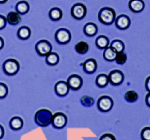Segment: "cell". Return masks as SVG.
I'll return each instance as SVG.
<instances>
[{
    "label": "cell",
    "mask_w": 150,
    "mask_h": 140,
    "mask_svg": "<svg viewBox=\"0 0 150 140\" xmlns=\"http://www.w3.org/2000/svg\"><path fill=\"white\" fill-rule=\"evenodd\" d=\"M53 114L50 110L46 108H42L36 111L34 115V121L38 126L40 127H47L48 125L51 124Z\"/></svg>",
    "instance_id": "1"
},
{
    "label": "cell",
    "mask_w": 150,
    "mask_h": 140,
    "mask_svg": "<svg viewBox=\"0 0 150 140\" xmlns=\"http://www.w3.org/2000/svg\"><path fill=\"white\" fill-rule=\"evenodd\" d=\"M98 19L104 25H111L112 23H114L116 19V13L114 9L110 8V7L101 8L98 13Z\"/></svg>",
    "instance_id": "2"
},
{
    "label": "cell",
    "mask_w": 150,
    "mask_h": 140,
    "mask_svg": "<svg viewBox=\"0 0 150 140\" xmlns=\"http://www.w3.org/2000/svg\"><path fill=\"white\" fill-rule=\"evenodd\" d=\"M2 68H3V71L6 75L13 76L18 73L19 69H20V65H19V62L16 59L9 58L4 61Z\"/></svg>",
    "instance_id": "3"
},
{
    "label": "cell",
    "mask_w": 150,
    "mask_h": 140,
    "mask_svg": "<svg viewBox=\"0 0 150 140\" xmlns=\"http://www.w3.org/2000/svg\"><path fill=\"white\" fill-rule=\"evenodd\" d=\"M113 105H114L113 99L109 96H101L97 100V108L101 112H109L113 108Z\"/></svg>",
    "instance_id": "4"
},
{
    "label": "cell",
    "mask_w": 150,
    "mask_h": 140,
    "mask_svg": "<svg viewBox=\"0 0 150 140\" xmlns=\"http://www.w3.org/2000/svg\"><path fill=\"white\" fill-rule=\"evenodd\" d=\"M35 50L40 56H46L52 51V45L47 40H39L35 45Z\"/></svg>",
    "instance_id": "5"
},
{
    "label": "cell",
    "mask_w": 150,
    "mask_h": 140,
    "mask_svg": "<svg viewBox=\"0 0 150 140\" xmlns=\"http://www.w3.org/2000/svg\"><path fill=\"white\" fill-rule=\"evenodd\" d=\"M55 39L59 44H67L71 40V33L66 28H59L55 32Z\"/></svg>",
    "instance_id": "6"
},
{
    "label": "cell",
    "mask_w": 150,
    "mask_h": 140,
    "mask_svg": "<svg viewBox=\"0 0 150 140\" xmlns=\"http://www.w3.org/2000/svg\"><path fill=\"white\" fill-rule=\"evenodd\" d=\"M52 126L56 129H62L67 124V116L62 112H57L53 114L52 117Z\"/></svg>",
    "instance_id": "7"
},
{
    "label": "cell",
    "mask_w": 150,
    "mask_h": 140,
    "mask_svg": "<svg viewBox=\"0 0 150 140\" xmlns=\"http://www.w3.org/2000/svg\"><path fill=\"white\" fill-rule=\"evenodd\" d=\"M87 9L86 6L82 3H75L71 7V15L72 17L77 19V20H81L86 16Z\"/></svg>",
    "instance_id": "8"
},
{
    "label": "cell",
    "mask_w": 150,
    "mask_h": 140,
    "mask_svg": "<svg viewBox=\"0 0 150 140\" xmlns=\"http://www.w3.org/2000/svg\"><path fill=\"white\" fill-rule=\"evenodd\" d=\"M108 79H109V83H111L112 85H120L124 80V74L120 70H112L108 74Z\"/></svg>",
    "instance_id": "9"
},
{
    "label": "cell",
    "mask_w": 150,
    "mask_h": 140,
    "mask_svg": "<svg viewBox=\"0 0 150 140\" xmlns=\"http://www.w3.org/2000/svg\"><path fill=\"white\" fill-rule=\"evenodd\" d=\"M67 84H68L69 88L72 90H78L82 87V84H83V79L81 76L77 75V74H72L68 77L67 79Z\"/></svg>",
    "instance_id": "10"
},
{
    "label": "cell",
    "mask_w": 150,
    "mask_h": 140,
    "mask_svg": "<svg viewBox=\"0 0 150 140\" xmlns=\"http://www.w3.org/2000/svg\"><path fill=\"white\" fill-rule=\"evenodd\" d=\"M54 90H55V93H56L58 96L64 97V96H66L67 94H68L70 88L66 81L60 80L56 82V84H55V86H54Z\"/></svg>",
    "instance_id": "11"
},
{
    "label": "cell",
    "mask_w": 150,
    "mask_h": 140,
    "mask_svg": "<svg viewBox=\"0 0 150 140\" xmlns=\"http://www.w3.org/2000/svg\"><path fill=\"white\" fill-rule=\"evenodd\" d=\"M114 22H115L116 27H117L118 29L125 30L130 26V18L128 17L127 15L122 14V15H119L118 17H116Z\"/></svg>",
    "instance_id": "12"
},
{
    "label": "cell",
    "mask_w": 150,
    "mask_h": 140,
    "mask_svg": "<svg viewBox=\"0 0 150 140\" xmlns=\"http://www.w3.org/2000/svg\"><path fill=\"white\" fill-rule=\"evenodd\" d=\"M81 65H82V67H83L84 72H86V73H88V74L94 73V72L96 71V69H97V62L93 58H89L85 60Z\"/></svg>",
    "instance_id": "13"
},
{
    "label": "cell",
    "mask_w": 150,
    "mask_h": 140,
    "mask_svg": "<svg viewBox=\"0 0 150 140\" xmlns=\"http://www.w3.org/2000/svg\"><path fill=\"white\" fill-rule=\"evenodd\" d=\"M128 7L134 13H139L145 8V3L143 0H130L128 2Z\"/></svg>",
    "instance_id": "14"
},
{
    "label": "cell",
    "mask_w": 150,
    "mask_h": 140,
    "mask_svg": "<svg viewBox=\"0 0 150 140\" xmlns=\"http://www.w3.org/2000/svg\"><path fill=\"white\" fill-rule=\"evenodd\" d=\"M6 21L8 22V24H10V25H13V26L17 25L21 21V16L18 12L10 11V12H8V14H7V16H6Z\"/></svg>",
    "instance_id": "15"
},
{
    "label": "cell",
    "mask_w": 150,
    "mask_h": 140,
    "mask_svg": "<svg viewBox=\"0 0 150 140\" xmlns=\"http://www.w3.org/2000/svg\"><path fill=\"white\" fill-rule=\"evenodd\" d=\"M24 121L21 117L19 116H14L12 117L9 121V126L12 130H20L23 127Z\"/></svg>",
    "instance_id": "16"
},
{
    "label": "cell",
    "mask_w": 150,
    "mask_h": 140,
    "mask_svg": "<svg viewBox=\"0 0 150 140\" xmlns=\"http://www.w3.org/2000/svg\"><path fill=\"white\" fill-rule=\"evenodd\" d=\"M83 31L85 33L86 36H89V37H92L97 33L98 31V28H97V25L94 24L92 22H88L84 25V28H83Z\"/></svg>",
    "instance_id": "17"
},
{
    "label": "cell",
    "mask_w": 150,
    "mask_h": 140,
    "mask_svg": "<svg viewBox=\"0 0 150 140\" xmlns=\"http://www.w3.org/2000/svg\"><path fill=\"white\" fill-rule=\"evenodd\" d=\"M29 9H30V6H29V3L25 0H21L16 3L15 5V11L18 12L19 14H26L28 13Z\"/></svg>",
    "instance_id": "18"
},
{
    "label": "cell",
    "mask_w": 150,
    "mask_h": 140,
    "mask_svg": "<svg viewBox=\"0 0 150 140\" xmlns=\"http://www.w3.org/2000/svg\"><path fill=\"white\" fill-rule=\"evenodd\" d=\"M95 45L97 46L99 49H106L107 47H109L110 45V41L108 39V37L104 35H100L96 38L95 40Z\"/></svg>",
    "instance_id": "19"
},
{
    "label": "cell",
    "mask_w": 150,
    "mask_h": 140,
    "mask_svg": "<svg viewBox=\"0 0 150 140\" xmlns=\"http://www.w3.org/2000/svg\"><path fill=\"white\" fill-rule=\"evenodd\" d=\"M17 36L21 40H27L31 36V29L28 26H21L17 30Z\"/></svg>",
    "instance_id": "20"
},
{
    "label": "cell",
    "mask_w": 150,
    "mask_h": 140,
    "mask_svg": "<svg viewBox=\"0 0 150 140\" xmlns=\"http://www.w3.org/2000/svg\"><path fill=\"white\" fill-rule=\"evenodd\" d=\"M45 61L50 66H54V65L58 64V62H59V55L56 52L51 51L49 54L45 56Z\"/></svg>",
    "instance_id": "21"
},
{
    "label": "cell",
    "mask_w": 150,
    "mask_h": 140,
    "mask_svg": "<svg viewBox=\"0 0 150 140\" xmlns=\"http://www.w3.org/2000/svg\"><path fill=\"white\" fill-rule=\"evenodd\" d=\"M49 18L53 21H58L62 18V10L58 7H53L49 10Z\"/></svg>",
    "instance_id": "22"
},
{
    "label": "cell",
    "mask_w": 150,
    "mask_h": 140,
    "mask_svg": "<svg viewBox=\"0 0 150 140\" xmlns=\"http://www.w3.org/2000/svg\"><path fill=\"white\" fill-rule=\"evenodd\" d=\"M95 83L98 87L100 88H103V87H106L109 83V79H108V75L106 74H99V75L96 77L95 79Z\"/></svg>",
    "instance_id": "23"
},
{
    "label": "cell",
    "mask_w": 150,
    "mask_h": 140,
    "mask_svg": "<svg viewBox=\"0 0 150 140\" xmlns=\"http://www.w3.org/2000/svg\"><path fill=\"white\" fill-rule=\"evenodd\" d=\"M109 46L112 48L114 51H116L117 53H119V52H123L124 51V48H125V45H124V43H123V41L122 40H120V39H115V40H113L112 42H110V45Z\"/></svg>",
    "instance_id": "24"
},
{
    "label": "cell",
    "mask_w": 150,
    "mask_h": 140,
    "mask_svg": "<svg viewBox=\"0 0 150 140\" xmlns=\"http://www.w3.org/2000/svg\"><path fill=\"white\" fill-rule=\"evenodd\" d=\"M88 50H89V45L85 41H79L75 45V51L79 53V54H86L88 52Z\"/></svg>",
    "instance_id": "25"
},
{
    "label": "cell",
    "mask_w": 150,
    "mask_h": 140,
    "mask_svg": "<svg viewBox=\"0 0 150 140\" xmlns=\"http://www.w3.org/2000/svg\"><path fill=\"white\" fill-rule=\"evenodd\" d=\"M117 55V52L114 51L110 46L107 47L106 49H104L103 52V58L106 60V61H114L115 57Z\"/></svg>",
    "instance_id": "26"
},
{
    "label": "cell",
    "mask_w": 150,
    "mask_h": 140,
    "mask_svg": "<svg viewBox=\"0 0 150 140\" xmlns=\"http://www.w3.org/2000/svg\"><path fill=\"white\" fill-rule=\"evenodd\" d=\"M124 98L125 100L127 101V102H135V101H137V99H138V94H137L135 91L133 90H129L127 91L126 93H125L124 95Z\"/></svg>",
    "instance_id": "27"
},
{
    "label": "cell",
    "mask_w": 150,
    "mask_h": 140,
    "mask_svg": "<svg viewBox=\"0 0 150 140\" xmlns=\"http://www.w3.org/2000/svg\"><path fill=\"white\" fill-rule=\"evenodd\" d=\"M114 61L117 64H119V65L125 64V63H126V61H127V55H126V53H125L124 51L117 53V55H116Z\"/></svg>",
    "instance_id": "28"
},
{
    "label": "cell",
    "mask_w": 150,
    "mask_h": 140,
    "mask_svg": "<svg viewBox=\"0 0 150 140\" xmlns=\"http://www.w3.org/2000/svg\"><path fill=\"white\" fill-rule=\"evenodd\" d=\"M8 86L6 85V84L2 83V82H0V99H3V98H5L7 95H8Z\"/></svg>",
    "instance_id": "29"
},
{
    "label": "cell",
    "mask_w": 150,
    "mask_h": 140,
    "mask_svg": "<svg viewBox=\"0 0 150 140\" xmlns=\"http://www.w3.org/2000/svg\"><path fill=\"white\" fill-rule=\"evenodd\" d=\"M80 102L84 106H88V107H90V106H92L94 104V99L92 97H90V96H83V97L81 98Z\"/></svg>",
    "instance_id": "30"
},
{
    "label": "cell",
    "mask_w": 150,
    "mask_h": 140,
    "mask_svg": "<svg viewBox=\"0 0 150 140\" xmlns=\"http://www.w3.org/2000/svg\"><path fill=\"white\" fill-rule=\"evenodd\" d=\"M140 136L142 140H150V127H145L142 129Z\"/></svg>",
    "instance_id": "31"
},
{
    "label": "cell",
    "mask_w": 150,
    "mask_h": 140,
    "mask_svg": "<svg viewBox=\"0 0 150 140\" xmlns=\"http://www.w3.org/2000/svg\"><path fill=\"white\" fill-rule=\"evenodd\" d=\"M99 140H116L114 135L110 134V133H105L99 138Z\"/></svg>",
    "instance_id": "32"
},
{
    "label": "cell",
    "mask_w": 150,
    "mask_h": 140,
    "mask_svg": "<svg viewBox=\"0 0 150 140\" xmlns=\"http://www.w3.org/2000/svg\"><path fill=\"white\" fill-rule=\"evenodd\" d=\"M6 23H7L6 17H4L3 15H1V14H0V30L4 29V28H5Z\"/></svg>",
    "instance_id": "33"
},
{
    "label": "cell",
    "mask_w": 150,
    "mask_h": 140,
    "mask_svg": "<svg viewBox=\"0 0 150 140\" xmlns=\"http://www.w3.org/2000/svg\"><path fill=\"white\" fill-rule=\"evenodd\" d=\"M145 88L148 92H150V76L147 77L146 80H145Z\"/></svg>",
    "instance_id": "34"
},
{
    "label": "cell",
    "mask_w": 150,
    "mask_h": 140,
    "mask_svg": "<svg viewBox=\"0 0 150 140\" xmlns=\"http://www.w3.org/2000/svg\"><path fill=\"white\" fill-rule=\"evenodd\" d=\"M145 102H146V105L150 107V92L147 93L146 97H145Z\"/></svg>",
    "instance_id": "35"
},
{
    "label": "cell",
    "mask_w": 150,
    "mask_h": 140,
    "mask_svg": "<svg viewBox=\"0 0 150 140\" xmlns=\"http://www.w3.org/2000/svg\"><path fill=\"white\" fill-rule=\"evenodd\" d=\"M4 133H5V131H4V127L2 126L1 124H0V140H1L2 138H3Z\"/></svg>",
    "instance_id": "36"
},
{
    "label": "cell",
    "mask_w": 150,
    "mask_h": 140,
    "mask_svg": "<svg viewBox=\"0 0 150 140\" xmlns=\"http://www.w3.org/2000/svg\"><path fill=\"white\" fill-rule=\"evenodd\" d=\"M3 47H4V40H3V38L0 36V50H1Z\"/></svg>",
    "instance_id": "37"
},
{
    "label": "cell",
    "mask_w": 150,
    "mask_h": 140,
    "mask_svg": "<svg viewBox=\"0 0 150 140\" xmlns=\"http://www.w3.org/2000/svg\"><path fill=\"white\" fill-rule=\"evenodd\" d=\"M8 0H0V4H3V3H6Z\"/></svg>",
    "instance_id": "38"
}]
</instances>
